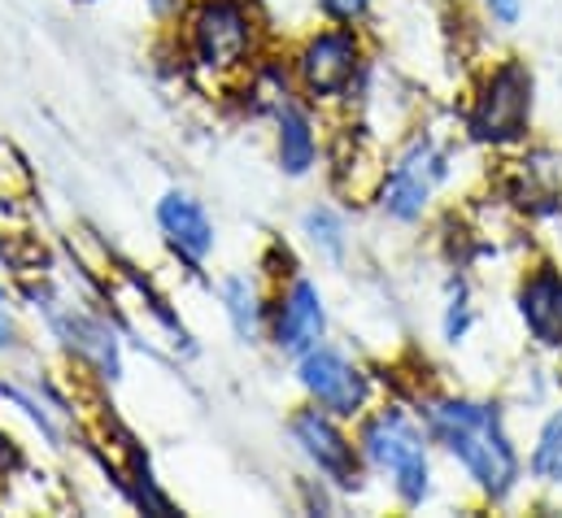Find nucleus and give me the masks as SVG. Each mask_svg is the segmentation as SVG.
<instances>
[{
	"label": "nucleus",
	"mask_w": 562,
	"mask_h": 518,
	"mask_svg": "<svg viewBox=\"0 0 562 518\" xmlns=\"http://www.w3.org/2000/svg\"><path fill=\"white\" fill-rule=\"evenodd\" d=\"M427 436L471 475V484L493 497L506 502L519 480H524V462L519 449L502 423V409L493 401H471V396H440L427 409Z\"/></svg>",
	"instance_id": "f257e3e1"
},
{
	"label": "nucleus",
	"mask_w": 562,
	"mask_h": 518,
	"mask_svg": "<svg viewBox=\"0 0 562 518\" xmlns=\"http://www.w3.org/2000/svg\"><path fill=\"white\" fill-rule=\"evenodd\" d=\"M358 449L362 458L389 475L393 493L402 506H423L431 493V462H427V431L402 409V405H384V409H367L362 414V431H358Z\"/></svg>",
	"instance_id": "f03ea898"
},
{
	"label": "nucleus",
	"mask_w": 562,
	"mask_h": 518,
	"mask_svg": "<svg viewBox=\"0 0 562 518\" xmlns=\"http://www.w3.org/2000/svg\"><path fill=\"white\" fill-rule=\"evenodd\" d=\"M532 92H537L532 70L519 57L497 61L484 75V83H480V92L471 101L467 135L475 144H484V148H510V144H519L528 135V127H532Z\"/></svg>",
	"instance_id": "7ed1b4c3"
},
{
	"label": "nucleus",
	"mask_w": 562,
	"mask_h": 518,
	"mask_svg": "<svg viewBox=\"0 0 562 518\" xmlns=\"http://www.w3.org/2000/svg\"><path fill=\"white\" fill-rule=\"evenodd\" d=\"M192 61L210 75H232L258 53V18L245 0H196L188 18Z\"/></svg>",
	"instance_id": "20e7f679"
},
{
	"label": "nucleus",
	"mask_w": 562,
	"mask_h": 518,
	"mask_svg": "<svg viewBox=\"0 0 562 518\" xmlns=\"http://www.w3.org/2000/svg\"><path fill=\"white\" fill-rule=\"evenodd\" d=\"M362 75V35L353 22L314 31L292 57V83L305 101H340Z\"/></svg>",
	"instance_id": "39448f33"
},
{
	"label": "nucleus",
	"mask_w": 562,
	"mask_h": 518,
	"mask_svg": "<svg viewBox=\"0 0 562 518\" xmlns=\"http://www.w3.org/2000/svg\"><path fill=\"white\" fill-rule=\"evenodd\" d=\"M288 431H292V440H296V449L310 458V466L327 480V484H336V488H345V493H353V488H362V449L349 440V431L340 427V418L336 414H327L323 405H301L292 418H288Z\"/></svg>",
	"instance_id": "423d86ee"
},
{
	"label": "nucleus",
	"mask_w": 562,
	"mask_h": 518,
	"mask_svg": "<svg viewBox=\"0 0 562 518\" xmlns=\"http://www.w3.org/2000/svg\"><path fill=\"white\" fill-rule=\"evenodd\" d=\"M296 384L305 388L314 405H323L340 423L362 418L371 409V375L358 362H349L340 349L314 345L310 353H301L296 358Z\"/></svg>",
	"instance_id": "0eeeda50"
},
{
	"label": "nucleus",
	"mask_w": 562,
	"mask_h": 518,
	"mask_svg": "<svg viewBox=\"0 0 562 518\" xmlns=\"http://www.w3.org/2000/svg\"><path fill=\"white\" fill-rule=\"evenodd\" d=\"M445 174V157L431 139H415L389 170H384V183H380V210L397 223H415L423 218L436 183Z\"/></svg>",
	"instance_id": "6e6552de"
},
{
	"label": "nucleus",
	"mask_w": 562,
	"mask_h": 518,
	"mask_svg": "<svg viewBox=\"0 0 562 518\" xmlns=\"http://www.w3.org/2000/svg\"><path fill=\"white\" fill-rule=\"evenodd\" d=\"M327 336V309H323V296L310 279L292 274L280 288L276 305H271V340L276 349L288 358H301L310 353L314 345H323Z\"/></svg>",
	"instance_id": "1a4fd4ad"
},
{
	"label": "nucleus",
	"mask_w": 562,
	"mask_h": 518,
	"mask_svg": "<svg viewBox=\"0 0 562 518\" xmlns=\"http://www.w3.org/2000/svg\"><path fill=\"white\" fill-rule=\"evenodd\" d=\"M157 227H161L170 254L183 258L192 270H201L205 258L214 254V223H210L205 205L196 196L179 192V188L157 201Z\"/></svg>",
	"instance_id": "9d476101"
},
{
	"label": "nucleus",
	"mask_w": 562,
	"mask_h": 518,
	"mask_svg": "<svg viewBox=\"0 0 562 518\" xmlns=\"http://www.w3.org/2000/svg\"><path fill=\"white\" fill-rule=\"evenodd\" d=\"M519 318L541 349H562V270L541 261L519 283Z\"/></svg>",
	"instance_id": "9b49d317"
},
{
	"label": "nucleus",
	"mask_w": 562,
	"mask_h": 518,
	"mask_svg": "<svg viewBox=\"0 0 562 518\" xmlns=\"http://www.w3.org/2000/svg\"><path fill=\"white\" fill-rule=\"evenodd\" d=\"M53 331H57V340L66 345V353L79 358L97 380H110V384H114V380L123 375L119 340H114V331H110L101 318L66 309V314H53Z\"/></svg>",
	"instance_id": "f8f14e48"
},
{
	"label": "nucleus",
	"mask_w": 562,
	"mask_h": 518,
	"mask_svg": "<svg viewBox=\"0 0 562 518\" xmlns=\"http://www.w3.org/2000/svg\"><path fill=\"white\" fill-rule=\"evenodd\" d=\"M276 157H280V170L292 179L310 174L318 161V135L310 123V110L292 97L276 110Z\"/></svg>",
	"instance_id": "ddd939ff"
},
{
	"label": "nucleus",
	"mask_w": 562,
	"mask_h": 518,
	"mask_svg": "<svg viewBox=\"0 0 562 518\" xmlns=\"http://www.w3.org/2000/svg\"><path fill=\"white\" fill-rule=\"evenodd\" d=\"M218 292H223V309H227V318H232V331H236L245 345H258L262 331L271 327V309L262 305V292H258L245 274L223 279Z\"/></svg>",
	"instance_id": "4468645a"
},
{
	"label": "nucleus",
	"mask_w": 562,
	"mask_h": 518,
	"mask_svg": "<svg viewBox=\"0 0 562 518\" xmlns=\"http://www.w3.org/2000/svg\"><path fill=\"white\" fill-rule=\"evenodd\" d=\"M528 471L532 480L541 484H562V405L546 418L537 444H532V458H528Z\"/></svg>",
	"instance_id": "2eb2a0df"
},
{
	"label": "nucleus",
	"mask_w": 562,
	"mask_h": 518,
	"mask_svg": "<svg viewBox=\"0 0 562 518\" xmlns=\"http://www.w3.org/2000/svg\"><path fill=\"white\" fill-rule=\"evenodd\" d=\"M301 227H305V236H310L327 258H345V223H340L331 210H323V205L310 210Z\"/></svg>",
	"instance_id": "dca6fc26"
},
{
	"label": "nucleus",
	"mask_w": 562,
	"mask_h": 518,
	"mask_svg": "<svg viewBox=\"0 0 562 518\" xmlns=\"http://www.w3.org/2000/svg\"><path fill=\"white\" fill-rule=\"evenodd\" d=\"M132 497H136V506H140L144 515L175 518V502H170L166 493H157V484H153L148 466H136V475H132Z\"/></svg>",
	"instance_id": "f3484780"
},
{
	"label": "nucleus",
	"mask_w": 562,
	"mask_h": 518,
	"mask_svg": "<svg viewBox=\"0 0 562 518\" xmlns=\"http://www.w3.org/2000/svg\"><path fill=\"white\" fill-rule=\"evenodd\" d=\"M323 13L331 22H358L367 13V0H323Z\"/></svg>",
	"instance_id": "a211bd4d"
},
{
	"label": "nucleus",
	"mask_w": 562,
	"mask_h": 518,
	"mask_svg": "<svg viewBox=\"0 0 562 518\" xmlns=\"http://www.w3.org/2000/svg\"><path fill=\"white\" fill-rule=\"evenodd\" d=\"M13 345H18V323H13V309L0 292V349H13Z\"/></svg>",
	"instance_id": "6ab92c4d"
},
{
	"label": "nucleus",
	"mask_w": 562,
	"mask_h": 518,
	"mask_svg": "<svg viewBox=\"0 0 562 518\" xmlns=\"http://www.w3.org/2000/svg\"><path fill=\"white\" fill-rule=\"evenodd\" d=\"M488 13H493L502 26H515V22H519V0H488Z\"/></svg>",
	"instance_id": "aec40b11"
}]
</instances>
